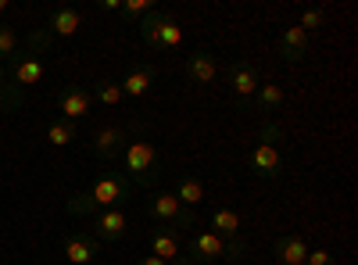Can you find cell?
Listing matches in <instances>:
<instances>
[{
    "mask_svg": "<svg viewBox=\"0 0 358 265\" xmlns=\"http://www.w3.org/2000/svg\"><path fill=\"white\" fill-rule=\"evenodd\" d=\"M118 162L126 165V176H129L133 187H155L162 180V172H165V162L158 155V147L147 143V140H129Z\"/></svg>",
    "mask_w": 358,
    "mask_h": 265,
    "instance_id": "cell-1",
    "label": "cell"
},
{
    "mask_svg": "<svg viewBox=\"0 0 358 265\" xmlns=\"http://www.w3.org/2000/svg\"><path fill=\"white\" fill-rule=\"evenodd\" d=\"M136 29H140V40H143L147 47H155V50H172V47L183 43V29H179V22H176L172 15L158 11V8L147 11V15L136 22Z\"/></svg>",
    "mask_w": 358,
    "mask_h": 265,
    "instance_id": "cell-2",
    "label": "cell"
},
{
    "mask_svg": "<svg viewBox=\"0 0 358 265\" xmlns=\"http://www.w3.org/2000/svg\"><path fill=\"white\" fill-rule=\"evenodd\" d=\"M136 187L129 183V176H118V172H108L101 176V180L90 187V197H94V204L104 212V208H122L126 201H133Z\"/></svg>",
    "mask_w": 358,
    "mask_h": 265,
    "instance_id": "cell-3",
    "label": "cell"
},
{
    "mask_svg": "<svg viewBox=\"0 0 358 265\" xmlns=\"http://www.w3.org/2000/svg\"><path fill=\"white\" fill-rule=\"evenodd\" d=\"M147 212H151L162 226H172L176 233H179V229H194V222H197L194 208H183V204L176 201V194H158V197H151Z\"/></svg>",
    "mask_w": 358,
    "mask_h": 265,
    "instance_id": "cell-4",
    "label": "cell"
},
{
    "mask_svg": "<svg viewBox=\"0 0 358 265\" xmlns=\"http://www.w3.org/2000/svg\"><path fill=\"white\" fill-rule=\"evenodd\" d=\"M226 79H229L233 94H236V108H248L251 97H255V90H258V72H255V65H251V62H233V65L226 69Z\"/></svg>",
    "mask_w": 358,
    "mask_h": 265,
    "instance_id": "cell-5",
    "label": "cell"
},
{
    "mask_svg": "<svg viewBox=\"0 0 358 265\" xmlns=\"http://www.w3.org/2000/svg\"><path fill=\"white\" fill-rule=\"evenodd\" d=\"M126 229H129V215H126L122 208H104V212H97V219H94V237H97L101 244L122 241Z\"/></svg>",
    "mask_w": 358,
    "mask_h": 265,
    "instance_id": "cell-6",
    "label": "cell"
},
{
    "mask_svg": "<svg viewBox=\"0 0 358 265\" xmlns=\"http://www.w3.org/2000/svg\"><path fill=\"white\" fill-rule=\"evenodd\" d=\"M276 50H280L283 62H290V65L305 62V57H308V33L301 25H287L280 33V40H276Z\"/></svg>",
    "mask_w": 358,
    "mask_h": 265,
    "instance_id": "cell-7",
    "label": "cell"
},
{
    "mask_svg": "<svg viewBox=\"0 0 358 265\" xmlns=\"http://www.w3.org/2000/svg\"><path fill=\"white\" fill-rule=\"evenodd\" d=\"M126 143H129L126 129H118V126L97 129L94 133V155L101 162H118V158H122V151H126Z\"/></svg>",
    "mask_w": 358,
    "mask_h": 265,
    "instance_id": "cell-8",
    "label": "cell"
},
{
    "mask_svg": "<svg viewBox=\"0 0 358 265\" xmlns=\"http://www.w3.org/2000/svg\"><path fill=\"white\" fill-rule=\"evenodd\" d=\"M194 262H222L226 258V241L212 229H201L190 237V251H187Z\"/></svg>",
    "mask_w": 358,
    "mask_h": 265,
    "instance_id": "cell-9",
    "label": "cell"
},
{
    "mask_svg": "<svg viewBox=\"0 0 358 265\" xmlns=\"http://www.w3.org/2000/svg\"><path fill=\"white\" fill-rule=\"evenodd\" d=\"M183 72H187L194 83H215V76H219V57H215L212 50L197 47V50H190V54H187Z\"/></svg>",
    "mask_w": 358,
    "mask_h": 265,
    "instance_id": "cell-10",
    "label": "cell"
},
{
    "mask_svg": "<svg viewBox=\"0 0 358 265\" xmlns=\"http://www.w3.org/2000/svg\"><path fill=\"white\" fill-rule=\"evenodd\" d=\"M90 104H94V97H90V90H83V86H65V90L57 94L62 119H69V122H79L83 115H90Z\"/></svg>",
    "mask_w": 358,
    "mask_h": 265,
    "instance_id": "cell-11",
    "label": "cell"
},
{
    "mask_svg": "<svg viewBox=\"0 0 358 265\" xmlns=\"http://www.w3.org/2000/svg\"><path fill=\"white\" fill-rule=\"evenodd\" d=\"M97 255H101V241L94 233H72V237H65V258L72 265H90Z\"/></svg>",
    "mask_w": 358,
    "mask_h": 265,
    "instance_id": "cell-12",
    "label": "cell"
},
{
    "mask_svg": "<svg viewBox=\"0 0 358 265\" xmlns=\"http://www.w3.org/2000/svg\"><path fill=\"white\" fill-rule=\"evenodd\" d=\"M251 172L258 176V180H276V176L283 172V158L273 143H262L255 147V155H251Z\"/></svg>",
    "mask_w": 358,
    "mask_h": 265,
    "instance_id": "cell-13",
    "label": "cell"
},
{
    "mask_svg": "<svg viewBox=\"0 0 358 265\" xmlns=\"http://www.w3.org/2000/svg\"><path fill=\"white\" fill-rule=\"evenodd\" d=\"M43 76H47V65L40 62V57H33V54H15L11 57V79H15L18 90H22V86L40 83Z\"/></svg>",
    "mask_w": 358,
    "mask_h": 265,
    "instance_id": "cell-14",
    "label": "cell"
},
{
    "mask_svg": "<svg viewBox=\"0 0 358 265\" xmlns=\"http://www.w3.org/2000/svg\"><path fill=\"white\" fill-rule=\"evenodd\" d=\"M273 251H276V258H280L283 265H305V258H308V241L301 237V233H283V237L273 244Z\"/></svg>",
    "mask_w": 358,
    "mask_h": 265,
    "instance_id": "cell-15",
    "label": "cell"
},
{
    "mask_svg": "<svg viewBox=\"0 0 358 265\" xmlns=\"http://www.w3.org/2000/svg\"><path fill=\"white\" fill-rule=\"evenodd\" d=\"M147 255H158V258H165L172 265L179 258V233L172 226H158L151 233V251H147Z\"/></svg>",
    "mask_w": 358,
    "mask_h": 265,
    "instance_id": "cell-16",
    "label": "cell"
},
{
    "mask_svg": "<svg viewBox=\"0 0 358 265\" xmlns=\"http://www.w3.org/2000/svg\"><path fill=\"white\" fill-rule=\"evenodd\" d=\"M118 86H122V97H147L151 86H155V69L151 65H136Z\"/></svg>",
    "mask_w": 358,
    "mask_h": 265,
    "instance_id": "cell-17",
    "label": "cell"
},
{
    "mask_svg": "<svg viewBox=\"0 0 358 265\" xmlns=\"http://www.w3.org/2000/svg\"><path fill=\"white\" fill-rule=\"evenodd\" d=\"M79 25H83V15L76 11V8H57L54 15H50V29H47V33L57 40V36H76L79 33Z\"/></svg>",
    "mask_w": 358,
    "mask_h": 265,
    "instance_id": "cell-18",
    "label": "cell"
},
{
    "mask_svg": "<svg viewBox=\"0 0 358 265\" xmlns=\"http://www.w3.org/2000/svg\"><path fill=\"white\" fill-rule=\"evenodd\" d=\"M208 222H212V233H219L222 241H236V233H241V226H244V219L233 208H215Z\"/></svg>",
    "mask_w": 358,
    "mask_h": 265,
    "instance_id": "cell-19",
    "label": "cell"
},
{
    "mask_svg": "<svg viewBox=\"0 0 358 265\" xmlns=\"http://www.w3.org/2000/svg\"><path fill=\"white\" fill-rule=\"evenodd\" d=\"M176 201L183 204V208H197L204 201V183L194 180V176H179L176 180Z\"/></svg>",
    "mask_w": 358,
    "mask_h": 265,
    "instance_id": "cell-20",
    "label": "cell"
},
{
    "mask_svg": "<svg viewBox=\"0 0 358 265\" xmlns=\"http://www.w3.org/2000/svg\"><path fill=\"white\" fill-rule=\"evenodd\" d=\"M255 104H258V111L273 115V111L283 104V90H280V86H273V83H258V90H255Z\"/></svg>",
    "mask_w": 358,
    "mask_h": 265,
    "instance_id": "cell-21",
    "label": "cell"
},
{
    "mask_svg": "<svg viewBox=\"0 0 358 265\" xmlns=\"http://www.w3.org/2000/svg\"><path fill=\"white\" fill-rule=\"evenodd\" d=\"M76 122H69V119H54L50 126H47V140L54 143V147H69V143H76Z\"/></svg>",
    "mask_w": 358,
    "mask_h": 265,
    "instance_id": "cell-22",
    "label": "cell"
},
{
    "mask_svg": "<svg viewBox=\"0 0 358 265\" xmlns=\"http://www.w3.org/2000/svg\"><path fill=\"white\" fill-rule=\"evenodd\" d=\"M65 212L69 215H97L101 208H97V204H94V197H90V190H79V194H72L69 197V204H65Z\"/></svg>",
    "mask_w": 358,
    "mask_h": 265,
    "instance_id": "cell-23",
    "label": "cell"
},
{
    "mask_svg": "<svg viewBox=\"0 0 358 265\" xmlns=\"http://www.w3.org/2000/svg\"><path fill=\"white\" fill-rule=\"evenodd\" d=\"M90 97H97L101 104H108V108H115L118 101H122V86H118L115 79H104V83H97V90L90 94Z\"/></svg>",
    "mask_w": 358,
    "mask_h": 265,
    "instance_id": "cell-24",
    "label": "cell"
},
{
    "mask_svg": "<svg viewBox=\"0 0 358 265\" xmlns=\"http://www.w3.org/2000/svg\"><path fill=\"white\" fill-rule=\"evenodd\" d=\"M155 4L151 0H122V8H118V15H122L126 22H140L147 11H151Z\"/></svg>",
    "mask_w": 358,
    "mask_h": 265,
    "instance_id": "cell-25",
    "label": "cell"
},
{
    "mask_svg": "<svg viewBox=\"0 0 358 265\" xmlns=\"http://www.w3.org/2000/svg\"><path fill=\"white\" fill-rule=\"evenodd\" d=\"M15 54H18V33H15V25L0 22V57H15Z\"/></svg>",
    "mask_w": 358,
    "mask_h": 265,
    "instance_id": "cell-26",
    "label": "cell"
},
{
    "mask_svg": "<svg viewBox=\"0 0 358 265\" xmlns=\"http://www.w3.org/2000/svg\"><path fill=\"white\" fill-rule=\"evenodd\" d=\"M322 22H326V11L322 8H305V15H301V22H297V25H301L305 33H312V29H319Z\"/></svg>",
    "mask_w": 358,
    "mask_h": 265,
    "instance_id": "cell-27",
    "label": "cell"
},
{
    "mask_svg": "<svg viewBox=\"0 0 358 265\" xmlns=\"http://www.w3.org/2000/svg\"><path fill=\"white\" fill-rule=\"evenodd\" d=\"M18 104H22V90H18V86H0V108L15 111Z\"/></svg>",
    "mask_w": 358,
    "mask_h": 265,
    "instance_id": "cell-28",
    "label": "cell"
},
{
    "mask_svg": "<svg viewBox=\"0 0 358 265\" xmlns=\"http://www.w3.org/2000/svg\"><path fill=\"white\" fill-rule=\"evenodd\" d=\"M305 265H337V258H334L330 251H308Z\"/></svg>",
    "mask_w": 358,
    "mask_h": 265,
    "instance_id": "cell-29",
    "label": "cell"
},
{
    "mask_svg": "<svg viewBox=\"0 0 358 265\" xmlns=\"http://www.w3.org/2000/svg\"><path fill=\"white\" fill-rule=\"evenodd\" d=\"M122 8V0H97V11H118Z\"/></svg>",
    "mask_w": 358,
    "mask_h": 265,
    "instance_id": "cell-30",
    "label": "cell"
},
{
    "mask_svg": "<svg viewBox=\"0 0 358 265\" xmlns=\"http://www.w3.org/2000/svg\"><path fill=\"white\" fill-rule=\"evenodd\" d=\"M136 265H169V262H165V258H158V255H143Z\"/></svg>",
    "mask_w": 358,
    "mask_h": 265,
    "instance_id": "cell-31",
    "label": "cell"
},
{
    "mask_svg": "<svg viewBox=\"0 0 358 265\" xmlns=\"http://www.w3.org/2000/svg\"><path fill=\"white\" fill-rule=\"evenodd\" d=\"M8 11V0H0V15H4Z\"/></svg>",
    "mask_w": 358,
    "mask_h": 265,
    "instance_id": "cell-32",
    "label": "cell"
},
{
    "mask_svg": "<svg viewBox=\"0 0 358 265\" xmlns=\"http://www.w3.org/2000/svg\"><path fill=\"white\" fill-rule=\"evenodd\" d=\"M0 86H4V69H0Z\"/></svg>",
    "mask_w": 358,
    "mask_h": 265,
    "instance_id": "cell-33",
    "label": "cell"
}]
</instances>
